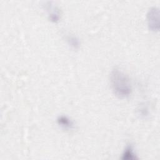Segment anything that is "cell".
I'll list each match as a JSON object with an SVG mask.
<instances>
[{"label":"cell","mask_w":160,"mask_h":160,"mask_svg":"<svg viewBox=\"0 0 160 160\" xmlns=\"http://www.w3.org/2000/svg\"><path fill=\"white\" fill-rule=\"evenodd\" d=\"M122 159H136V154L134 152V149L132 146H128L125 149L124 153L122 154Z\"/></svg>","instance_id":"4"},{"label":"cell","mask_w":160,"mask_h":160,"mask_svg":"<svg viewBox=\"0 0 160 160\" xmlns=\"http://www.w3.org/2000/svg\"><path fill=\"white\" fill-rule=\"evenodd\" d=\"M69 44L73 48H77L79 46V41L74 36H68L67 39Z\"/></svg>","instance_id":"5"},{"label":"cell","mask_w":160,"mask_h":160,"mask_svg":"<svg viewBox=\"0 0 160 160\" xmlns=\"http://www.w3.org/2000/svg\"><path fill=\"white\" fill-rule=\"evenodd\" d=\"M58 124L65 129H72L74 128V122L66 116H60L57 119Z\"/></svg>","instance_id":"3"},{"label":"cell","mask_w":160,"mask_h":160,"mask_svg":"<svg viewBox=\"0 0 160 160\" xmlns=\"http://www.w3.org/2000/svg\"><path fill=\"white\" fill-rule=\"evenodd\" d=\"M148 24L149 29L152 31H159V10L157 8H151L147 14Z\"/></svg>","instance_id":"2"},{"label":"cell","mask_w":160,"mask_h":160,"mask_svg":"<svg viewBox=\"0 0 160 160\" xmlns=\"http://www.w3.org/2000/svg\"><path fill=\"white\" fill-rule=\"evenodd\" d=\"M110 84L114 94L120 98H126L132 92V84L129 76L119 69H113L110 74Z\"/></svg>","instance_id":"1"}]
</instances>
